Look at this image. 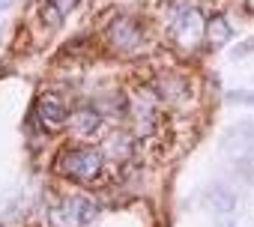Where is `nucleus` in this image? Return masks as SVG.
Returning a JSON list of instances; mask_svg holds the SVG:
<instances>
[{"instance_id": "1", "label": "nucleus", "mask_w": 254, "mask_h": 227, "mask_svg": "<svg viewBox=\"0 0 254 227\" xmlns=\"http://www.w3.org/2000/svg\"><path fill=\"white\" fill-rule=\"evenodd\" d=\"M102 165H105V155L93 147H75V150H66L57 162V170L66 173L69 180H78V182H93L99 173H102Z\"/></svg>"}, {"instance_id": "2", "label": "nucleus", "mask_w": 254, "mask_h": 227, "mask_svg": "<svg viewBox=\"0 0 254 227\" xmlns=\"http://www.w3.org/2000/svg\"><path fill=\"white\" fill-rule=\"evenodd\" d=\"M96 203L90 197H84V195H75V197H66L60 200L57 206H51V227H84V224H90L96 218Z\"/></svg>"}, {"instance_id": "3", "label": "nucleus", "mask_w": 254, "mask_h": 227, "mask_svg": "<svg viewBox=\"0 0 254 227\" xmlns=\"http://www.w3.org/2000/svg\"><path fill=\"white\" fill-rule=\"evenodd\" d=\"M207 36V21H203V12L197 6H185L177 12V18L171 24V39L177 48L192 51L197 48V42Z\"/></svg>"}, {"instance_id": "4", "label": "nucleus", "mask_w": 254, "mask_h": 227, "mask_svg": "<svg viewBox=\"0 0 254 227\" xmlns=\"http://www.w3.org/2000/svg\"><path fill=\"white\" fill-rule=\"evenodd\" d=\"M36 114H39V120H42V126H45V129H60L66 120H69V111H66L63 99L54 96V93H45V96L39 99Z\"/></svg>"}, {"instance_id": "5", "label": "nucleus", "mask_w": 254, "mask_h": 227, "mask_svg": "<svg viewBox=\"0 0 254 227\" xmlns=\"http://www.w3.org/2000/svg\"><path fill=\"white\" fill-rule=\"evenodd\" d=\"M108 39L114 48H120V51H132L134 45L141 42V27L134 24L132 18H117L108 30Z\"/></svg>"}, {"instance_id": "6", "label": "nucleus", "mask_w": 254, "mask_h": 227, "mask_svg": "<svg viewBox=\"0 0 254 227\" xmlns=\"http://www.w3.org/2000/svg\"><path fill=\"white\" fill-rule=\"evenodd\" d=\"M227 39H230V24H227L224 15L209 18V21H207V42H209L212 48H222V45H227Z\"/></svg>"}, {"instance_id": "7", "label": "nucleus", "mask_w": 254, "mask_h": 227, "mask_svg": "<svg viewBox=\"0 0 254 227\" xmlns=\"http://www.w3.org/2000/svg\"><path fill=\"white\" fill-rule=\"evenodd\" d=\"M72 126H75L78 135L87 137V135H93V132L102 126V117H99L93 108H78V111L72 114Z\"/></svg>"}, {"instance_id": "8", "label": "nucleus", "mask_w": 254, "mask_h": 227, "mask_svg": "<svg viewBox=\"0 0 254 227\" xmlns=\"http://www.w3.org/2000/svg\"><path fill=\"white\" fill-rule=\"evenodd\" d=\"M209 206L215 209V212L230 215V212H233V206H236L233 191H230V188H224V185H215V188L209 191Z\"/></svg>"}, {"instance_id": "9", "label": "nucleus", "mask_w": 254, "mask_h": 227, "mask_svg": "<svg viewBox=\"0 0 254 227\" xmlns=\"http://www.w3.org/2000/svg\"><path fill=\"white\" fill-rule=\"evenodd\" d=\"M48 3H51V9H54L60 18H63V15H69V12L81 3V0H48Z\"/></svg>"}, {"instance_id": "10", "label": "nucleus", "mask_w": 254, "mask_h": 227, "mask_svg": "<svg viewBox=\"0 0 254 227\" xmlns=\"http://www.w3.org/2000/svg\"><path fill=\"white\" fill-rule=\"evenodd\" d=\"M245 9H248V12H254V0H245Z\"/></svg>"}]
</instances>
